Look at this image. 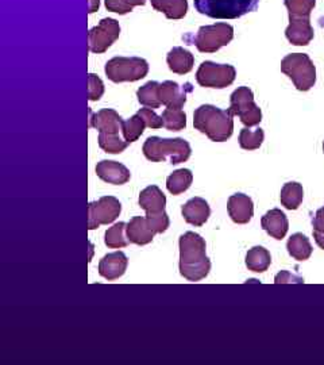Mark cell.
I'll return each instance as SVG.
<instances>
[{
    "instance_id": "cell-19",
    "label": "cell",
    "mask_w": 324,
    "mask_h": 365,
    "mask_svg": "<svg viewBox=\"0 0 324 365\" xmlns=\"http://www.w3.org/2000/svg\"><path fill=\"white\" fill-rule=\"evenodd\" d=\"M182 217L187 223L194 225L196 227H200L206 225L209 215H211V209L206 199L203 197H192L189 199L182 209Z\"/></svg>"
},
{
    "instance_id": "cell-26",
    "label": "cell",
    "mask_w": 324,
    "mask_h": 365,
    "mask_svg": "<svg viewBox=\"0 0 324 365\" xmlns=\"http://www.w3.org/2000/svg\"><path fill=\"white\" fill-rule=\"evenodd\" d=\"M304 199L303 185L298 182H289L284 184L280 194V202L286 210H298Z\"/></svg>"
},
{
    "instance_id": "cell-7",
    "label": "cell",
    "mask_w": 324,
    "mask_h": 365,
    "mask_svg": "<svg viewBox=\"0 0 324 365\" xmlns=\"http://www.w3.org/2000/svg\"><path fill=\"white\" fill-rule=\"evenodd\" d=\"M229 111L234 117H239L246 128L259 125L262 120V111L254 102V93L249 87H239L231 93Z\"/></svg>"
},
{
    "instance_id": "cell-39",
    "label": "cell",
    "mask_w": 324,
    "mask_h": 365,
    "mask_svg": "<svg viewBox=\"0 0 324 365\" xmlns=\"http://www.w3.org/2000/svg\"><path fill=\"white\" fill-rule=\"evenodd\" d=\"M312 226H313V232L324 235V207L316 211L312 221Z\"/></svg>"
},
{
    "instance_id": "cell-22",
    "label": "cell",
    "mask_w": 324,
    "mask_h": 365,
    "mask_svg": "<svg viewBox=\"0 0 324 365\" xmlns=\"http://www.w3.org/2000/svg\"><path fill=\"white\" fill-rule=\"evenodd\" d=\"M167 63H168L169 69L173 73L187 75L194 69V54L182 46H176L168 53Z\"/></svg>"
},
{
    "instance_id": "cell-40",
    "label": "cell",
    "mask_w": 324,
    "mask_h": 365,
    "mask_svg": "<svg viewBox=\"0 0 324 365\" xmlns=\"http://www.w3.org/2000/svg\"><path fill=\"white\" fill-rule=\"evenodd\" d=\"M313 238H315L316 245L324 250V235H322V233H318V232H313Z\"/></svg>"
},
{
    "instance_id": "cell-42",
    "label": "cell",
    "mask_w": 324,
    "mask_h": 365,
    "mask_svg": "<svg viewBox=\"0 0 324 365\" xmlns=\"http://www.w3.org/2000/svg\"><path fill=\"white\" fill-rule=\"evenodd\" d=\"M323 152H324V143H323Z\"/></svg>"
},
{
    "instance_id": "cell-3",
    "label": "cell",
    "mask_w": 324,
    "mask_h": 365,
    "mask_svg": "<svg viewBox=\"0 0 324 365\" xmlns=\"http://www.w3.org/2000/svg\"><path fill=\"white\" fill-rule=\"evenodd\" d=\"M192 153L191 145L184 138H161L149 137L143 144V155L153 163L167 161L177 165L185 163Z\"/></svg>"
},
{
    "instance_id": "cell-33",
    "label": "cell",
    "mask_w": 324,
    "mask_h": 365,
    "mask_svg": "<svg viewBox=\"0 0 324 365\" xmlns=\"http://www.w3.org/2000/svg\"><path fill=\"white\" fill-rule=\"evenodd\" d=\"M263 138L265 133L261 128L256 130H250L249 128H245L239 133V146L245 150H256L261 148Z\"/></svg>"
},
{
    "instance_id": "cell-29",
    "label": "cell",
    "mask_w": 324,
    "mask_h": 365,
    "mask_svg": "<svg viewBox=\"0 0 324 365\" xmlns=\"http://www.w3.org/2000/svg\"><path fill=\"white\" fill-rule=\"evenodd\" d=\"M289 19H310L316 0H284Z\"/></svg>"
},
{
    "instance_id": "cell-25",
    "label": "cell",
    "mask_w": 324,
    "mask_h": 365,
    "mask_svg": "<svg viewBox=\"0 0 324 365\" xmlns=\"http://www.w3.org/2000/svg\"><path fill=\"white\" fill-rule=\"evenodd\" d=\"M286 249H288V253L298 261L308 260L313 250L310 240L303 233L291 235V238L286 242Z\"/></svg>"
},
{
    "instance_id": "cell-2",
    "label": "cell",
    "mask_w": 324,
    "mask_h": 365,
    "mask_svg": "<svg viewBox=\"0 0 324 365\" xmlns=\"http://www.w3.org/2000/svg\"><path fill=\"white\" fill-rule=\"evenodd\" d=\"M233 117L229 110L212 105L200 106L194 114V129L206 134L214 143H224L233 135Z\"/></svg>"
},
{
    "instance_id": "cell-34",
    "label": "cell",
    "mask_w": 324,
    "mask_h": 365,
    "mask_svg": "<svg viewBox=\"0 0 324 365\" xmlns=\"http://www.w3.org/2000/svg\"><path fill=\"white\" fill-rule=\"evenodd\" d=\"M98 141H99V146L103 149L104 152L111 153V155H119L129 146V143L125 138H122L120 135L99 134Z\"/></svg>"
},
{
    "instance_id": "cell-15",
    "label": "cell",
    "mask_w": 324,
    "mask_h": 365,
    "mask_svg": "<svg viewBox=\"0 0 324 365\" xmlns=\"http://www.w3.org/2000/svg\"><path fill=\"white\" fill-rule=\"evenodd\" d=\"M192 91L191 84L182 87L176 81H164L160 84V101L169 108H182L187 103V93Z\"/></svg>"
},
{
    "instance_id": "cell-35",
    "label": "cell",
    "mask_w": 324,
    "mask_h": 365,
    "mask_svg": "<svg viewBox=\"0 0 324 365\" xmlns=\"http://www.w3.org/2000/svg\"><path fill=\"white\" fill-rule=\"evenodd\" d=\"M146 0H105V7L111 13L125 15L132 11L137 6H145Z\"/></svg>"
},
{
    "instance_id": "cell-27",
    "label": "cell",
    "mask_w": 324,
    "mask_h": 365,
    "mask_svg": "<svg viewBox=\"0 0 324 365\" xmlns=\"http://www.w3.org/2000/svg\"><path fill=\"white\" fill-rule=\"evenodd\" d=\"M194 182V173L189 170H174L167 179V188L172 195H182L189 190Z\"/></svg>"
},
{
    "instance_id": "cell-37",
    "label": "cell",
    "mask_w": 324,
    "mask_h": 365,
    "mask_svg": "<svg viewBox=\"0 0 324 365\" xmlns=\"http://www.w3.org/2000/svg\"><path fill=\"white\" fill-rule=\"evenodd\" d=\"M137 114L142 118L146 126L150 128V129H161L164 126L162 117L157 115L152 108H141Z\"/></svg>"
},
{
    "instance_id": "cell-17",
    "label": "cell",
    "mask_w": 324,
    "mask_h": 365,
    "mask_svg": "<svg viewBox=\"0 0 324 365\" xmlns=\"http://www.w3.org/2000/svg\"><path fill=\"white\" fill-rule=\"evenodd\" d=\"M127 265V256L123 252H114L104 256L99 262V274L104 279L113 282L125 274Z\"/></svg>"
},
{
    "instance_id": "cell-24",
    "label": "cell",
    "mask_w": 324,
    "mask_h": 365,
    "mask_svg": "<svg viewBox=\"0 0 324 365\" xmlns=\"http://www.w3.org/2000/svg\"><path fill=\"white\" fill-rule=\"evenodd\" d=\"M153 9L165 14L168 19H182L188 11L187 0H150Z\"/></svg>"
},
{
    "instance_id": "cell-12",
    "label": "cell",
    "mask_w": 324,
    "mask_h": 365,
    "mask_svg": "<svg viewBox=\"0 0 324 365\" xmlns=\"http://www.w3.org/2000/svg\"><path fill=\"white\" fill-rule=\"evenodd\" d=\"M123 119L113 108H103L96 114H92L90 126L99 130L102 135H120L123 133Z\"/></svg>"
},
{
    "instance_id": "cell-4",
    "label": "cell",
    "mask_w": 324,
    "mask_h": 365,
    "mask_svg": "<svg viewBox=\"0 0 324 365\" xmlns=\"http://www.w3.org/2000/svg\"><path fill=\"white\" fill-rule=\"evenodd\" d=\"M259 0H194V9L214 19H238L258 7Z\"/></svg>"
},
{
    "instance_id": "cell-38",
    "label": "cell",
    "mask_w": 324,
    "mask_h": 365,
    "mask_svg": "<svg viewBox=\"0 0 324 365\" xmlns=\"http://www.w3.org/2000/svg\"><path fill=\"white\" fill-rule=\"evenodd\" d=\"M276 284H286V283H304V279L298 277L296 274H292L288 271H281L280 274L274 277Z\"/></svg>"
},
{
    "instance_id": "cell-13",
    "label": "cell",
    "mask_w": 324,
    "mask_h": 365,
    "mask_svg": "<svg viewBox=\"0 0 324 365\" xmlns=\"http://www.w3.org/2000/svg\"><path fill=\"white\" fill-rule=\"evenodd\" d=\"M138 203H140V207L146 211V217L153 218V217L165 214L167 196L164 195L160 187L149 185L141 191Z\"/></svg>"
},
{
    "instance_id": "cell-16",
    "label": "cell",
    "mask_w": 324,
    "mask_h": 365,
    "mask_svg": "<svg viewBox=\"0 0 324 365\" xmlns=\"http://www.w3.org/2000/svg\"><path fill=\"white\" fill-rule=\"evenodd\" d=\"M229 215L238 225H246L254 215V203L251 197L245 194H235L230 196L227 202Z\"/></svg>"
},
{
    "instance_id": "cell-32",
    "label": "cell",
    "mask_w": 324,
    "mask_h": 365,
    "mask_svg": "<svg viewBox=\"0 0 324 365\" xmlns=\"http://www.w3.org/2000/svg\"><path fill=\"white\" fill-rule=\"evenodd\" d=\"M145 128H147L145 120L138 114H135L134 117H131L127 120L123 122V133H122V135H123V138L129 144L135 143L142 135Z\"/></svg>"
},
{
    "instance_id": "cell-8",
    "label": "cell",
    "mask_w": 324,
    "mask_h": 365,
    "mask_svg": "<svg viewBox=\"0 0 324 365\" xmlns=\"http://www.w3.org/2000/svg\"><path fill=\"white\" fill-rule=\"evenodd\" d=\"M233 38L234 27L231 25L215 24L200 27L194 36V43L199 52L215 53L229 45Z\"/></svg>"
},
{
    "instance_id": "cell-41",
    "label": "cell",
    "mask_w": 324,
    "mask_h": 365,
    "mask_svg": "<svg viewBox=\"0 0 324 365\" xmlns=\"http://www.w3.org/2000/svg\"><path fill=\"white\" fill-rule=\"evenodd\" d=\"M99 4H100L99 0H90V11H88V13H96L98 9H99Z\"/></svg>"
},
{
    "instance_id": "cell-31",
    "label": "cell",
    "mask_w": 324,
    "mask_h": 365,
    "mask_svg": "<svg viewBox=\"0 0 324 365\" xmlns=\"http://www.w3.org/2000/svg\"><path fill=\"white\" fill-rule=\"evenodd\" d=\"M164 128L170 131L184 130L187 128V114L182 108H167L162 113Z\"/></svg>"
},
{
    "instance_id": "cell-11",
    "label": "cell",
    "mask_w": 324,
    "mask_h": 365,
    "mask_svg": "<svg viewBox=\"0 0 324 365\" xmlns=\"http://www.w3.org/2000/svg\"><path fill=\"white\" fill-rule=\"evenodd\" d=\"M120 36V26L117 19L104 18L98 26L88 31V49L90 52L104 53Z\"/></svg>"
},
{
    "instance_id": "cell-6",
    "label": "cell",
    "mask_w": 324,
    "mask_h": 365,
    "mask_svg": "<svg viewBox=\"0 0 324 365\" xmlns=\"http://www.w3.org/2000/svg\"><path fill=\"white\" fill-rule=\"evenodd\" d=\"M105 75L114 83L138 81L149 73V64L140 57H114L105 64Z\"/></svg>"
},
{
    "instance_id": "cell-30",
    "label": "cell",
    "mask_w": 324,
    "mask_h": 365,
    "mask_svg": "<svg viewBox=\"0 0 324 365\" xmlns=\"http://www.w3.org/2000/svg\"><path fill=\"white\" fill-rule=\"evenodd\" d=\"M126 226L127 225L125 222H119V223L114 225L113 227H110L105 232L104 242H105V245L108 248L120 249L127 247L129 240L126 238L127 235H125V233H126Z\"/></svg>"
},
{
    "instance_id": "cell-36",
    "label": "cell",
    "mask_w": 324,
    "mask_h": 365,
    "mask_svg": "<svg viewBox=\"0 0 324 365\" xmlns=\"http://www.w3.org/2000/svg\"><path fill=\"white\" fill-rule=\"evenodd\" d=\"M104 93V84L102 78L95 73L88 75V99L91 102L99 101Z\"/></svg>"
},
{
    "instance_id": "cell-20",
    "label": "cell",
    "mask_w": 324,
    "mask_h": 365,
    "mask_svg": "<svg viewBox=\"0 0 324 365\" xmlns=\"http://www.w3.org/2000/svg\"><path fill=\"white\" fill-rule=\"evenodd\" d=\"M261 226L272 238L280 241L286 238L289 230V221L281 210L273 209L262 217Z\"/></svg>"
},
{
    "instance_id": "cell-9",
    "label": "cell",
    "mask_w": 324,
    "mask_h": 365,
    "mask_svg": "<svg viewBox=\"0 0 324 365\" xmlns=\"http://www.w3.org/2000/svg\"><path fill=\"white\" fill-rule=\"evenodd\" d=\"M235 76L236 71L233 66L204 61L196 72V81L204 88L223 90L233 84Z\"/></svg>"
},
{
    "instance_id": "cell-14",
    "label": "cell",
    "mask_w": 324,
    "mask_h": 365,
    "mask_svg": "<svg viewBox=\"0 0 324 365\" xmlns=\"http://www.w3.org/2000/svg\"><path fill=\"white\" fill-rule=\"evenodd\" d=\"M157 235L156 229L147 217H134L126 226V235L131 244L147 245Z\"/></svg>"
},
{
    "instance_id": "cell-21",
    "label": "cell",
    "mask_w": 324,
    "mask_h": 365,
    "mask_svg": "<svg viewBox=\"0 0 324 365\" xmlns=\"http://www.w3.org/2000/svg\"><path fill=\"white\" fill-rule=\"evenodd\" d=\"M286 36L292 45L307 46L313 39V27L310 19H289Z\"/></svg>"
},
{
    "instance_id": "cell-28",
    "label": "cell",
    "mask_w": 324,
    "mask_h": 365,
    "mask_svg": "<svg viewBox=\"0 0 324 365\" xmlns=\"http://www.w3.org/2000/svg\"><path fill=\"white\" fill-rule=\"evenodd\" d=\"M160 83L149 81L137 91V98L141 105L147 108H158L162 105L160 101Z\"/></svg>"
},
{
    "instance_id": "cell-5",
    "label": "cell",
    "mask_w": 324,
    "mask_h": 365,
    "mask_svg": "<svg viewBox=\"0 0 324 365\" xmlns=\"http://www.w3.org/2000/svg\"><path fill=\"white\" fill-rule=\"evenodd\" d=\"M281 71L292 80L298 91H310L316 83V68L305 53L288 54L281 61Z\"/></svg>"
},
{
    "instance_id": "cell-10",
    "label": "cell",
    "mask_w": 324,
    "mask_h": 365,
    "mask_svg": "<svg viewBox=\"0 0 324 365\" xmlns=\"http://www.w3.org/2000/svg\"><path fill=\"white\" fill-rule=\"evenodd\" d=\"M122 205L115 196H103L88 205V229L95 230L102 225H108L120 215Z\"/></svg>"
},
{
    "instance_id": "cell-18",
    "label": "cell",
    "mask_w": 324,
    "mask_h": 365,
    "mask_svg": "<svg viewBox=\"0 0 324 365\" xmlns=\"http://www.w3.org/2000/svg\"><path fill=\"white\" fill-rule=\"evenodd\" d=\"M96 175L99 179L108 184L114 185H122L129 182L131 173L123 164L117 161H110L103 160L96 165Z\"/></svg>"
},
{
    "instance_id": "cell-23",
    "label": "cell",
    "mask_w": 324,
    "mask_h": 365,
    "mask_svg": "<svg viewBox=\"0 0 324 365\" xmlns=\"http://www.w3.org/2000/svg\"><path fill=\"white\" fill-rule=\"evenodd\" d=\"M245 262L249 271L256 274H263L269 269L272 264V256L268 249L263 247H254L247 252Z\"/></svg>"
},
{
    "instance_id": "cell-1",
    "label": "cell",
    "mask_w": 324,
    "mask_h": 365,
    "mask_svg": "<svg viewBox=\"0 0 324 365\" xmlns=\"http://www.w3.org/2000/svg\"><path fill=\"white\" fill-rule=\"evenodd\" d=\"M180 274L189 282H200L211 271V261L206 255V241L202 235L187 232L180 237Z\"/></svg>"
}]
</instances>
